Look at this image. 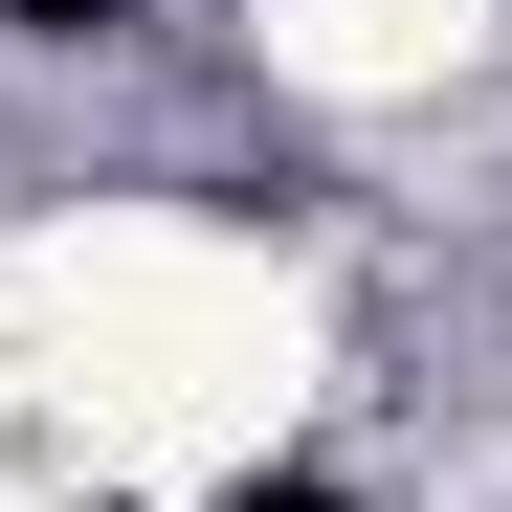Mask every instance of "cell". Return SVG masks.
I'll list each match as a JSON object with an SVG mask.
<instances>
[{
    "label": "cell",
    "mask_w": 512,
    "mask_h": 512,
    "mask_svg": "<svg viewBox=\"0 0 512 512\" xmlns=\"http://www.w3.org/2000/svg\"><path fill=\"white\" fill-rule=\"evenodd\" d=\"M245 512H357V490H312V468H268V490H245Z\"/></svg>",
    "instance_id": "obj_1"
}]
</instances>
